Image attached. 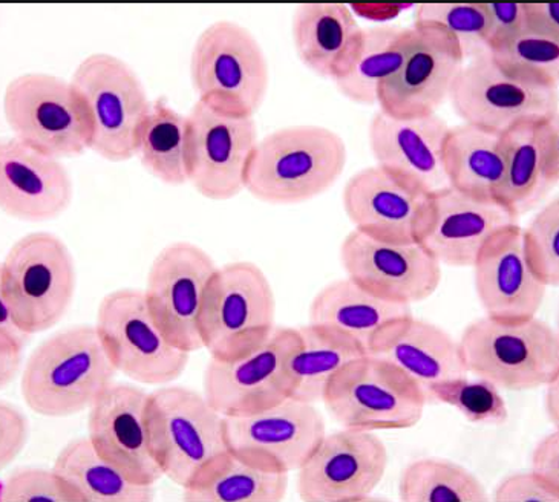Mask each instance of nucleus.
I'll list each match as a JSON object with an SVG mask.
<instances>
[{
    "instance_id": "obj_1",
    "label": "nucleus",
    "mask_w": 559,
    "mask_h": 502,
    "mask_svg": "<svg viewBox=\"0 0 559 502\" xmlns=\"http://www.w3.org/2000/svg\"><path fill=\"white\" fill-rule=\"evenodd\" d=\"M117 374L95 325L71 326L34 349L22 374L21 393L39 416H78L116 383Z\"/></svg>"
},
{
    "instance_id": "obj_2",
    "label": "nucleus",
    "mask_w": 559,
    "mask_h": 502,
    "mask_svg": "<svg viewBox=\"0 0 559 502\" xmlns=\"http://www.w3.org/2000/svg\"><path fill=\"white\" fill-rule=\"evenodd\" d=\"M347 165L344 139L323 125L277 129L258 142L246 190L267 204H300L322 195Z\"/></svg>"
},
{
    "instance_id": "obj_3",
    "label": "nucleus",
    "mask_w": 559,
    "mask_h": 502,
    "mask_svg": "<svg viewBox=\"0 0 559 502\" xmlns=\"http://www.w3.org/2000/svg\"><path fill=\"white\" fill-rule=\"evenodd\" d=\"M467 374L498 390L531 391L559 379V338L538 318L478 319L459 340Z\"/></svg>"
},
{
    "instance_id": "obj_4",
    "label": "nucleus",
    "mask_w": 559,
    "mask_h": 502,
    "mask_svg": "<svg viewBox=\"0 0 559 502\" xmlns=\"http://www.w3.org/2000/svg\"><path fill=\"white\" fill-rule=\"evenodd\" d=\"M150 431L163 475L181 489L229 452L224 417L189 387L166 385L150 394Z\"/></svg>"
},
{
    "instance_id": "obj_5",
    "label": "nucleus",
    "mask_w": 559,
    "mask_h": 502,
    "mask_svg": "<svg viewBox=\"0 0 559 502\" xmlns=\"http://www.w3.org/2000/svg\"><path fill=\"white\" fill-rule=\"evenodd\" d=\"M198 100L239 117H254L269 93V62L245 26L218 21L198 37L190 57Z\"/></svg>"
},
{
    "instance_id": "obj_6",
    "label": "nucleus",
    "mask_w": 559,
    "mask_h": 502,
    "mask_svg": "<svg viewBox=\"0 0 559 502\" xmlns=\"http://www.w3.org/2000/svg\"><path fill=\"white\" fill-rule=\"evenodd\" d=\"M276 326L272 284L252 262L218 267L205 291L200 333L213 359H235L252 351Z\"/></svg>"
},
{
    "instance_id": "obj_7",
    "label": "nucleus",
    "mask_w": 559,
    "mask_h": 502,
    "mask_svg": "<svg viewBox=\"0 0 559 502\" xmlns=\"http://www.w3.org/2000/svg\"><path fill=\"white\" fill-rule=\"evenodd\" d=\"M75 292V267L62 239L37 231L19 239L0 267V299L29 334L62 321Z\"/></svg>"
},
{
    "instance_id": "obj_8",
    "label": "nucleus",
    "mask_w": 559,
    "mask_h": 502,
    "mask_svg": "<svg viewBox=\"0 0 559 502\" xmlns=\"http://www.w3.org/2000/svg\"><path fill=\"white\" fill-rule=\"evenodd\" d=\"M3 116L13 136L49 157L74 158L91 150L93 121L71 80L19 75L3 94Z\"/></svg>"
},
{
    "instance_id": "obj_9",
    "label": "nucleus",
    "mask_w": 559,
    "mask_h": 502,
    "mask_svg": "<svg viewBox=\"0 0 559 502\" xmlns=\"http://www.w3.org/2000/svg\"><path fill=\"white\" fill-rule=\"evenodd\" d=\"M322 402L342 428L376 432L414 428L429 398L401 369L367 354L334 376Z\"/></svg>"
},
{
    "instance_id": "obj_10",
    "label": "nucleus",
    "mask_w": 559,
    "mask_h": 502,
    "mask_svg": "<svg viewBox=\"0 0 559 502\" xmlns=\"http://www.w3.org/2000/svg\"><path fill=\"white\" fill-rule=\"evenodd\" d=\"M82 95L91 121V150L110 163L136 157L140 132L152 101L136 72L117 56H87L71 79Z\"/></svg>"
},
{
    "instance_id": "obj_11",
    "label": "nucleus",
    "mask_w": 559,
    "mask_h": 502,
    "mask_svg": "<svg viewBox=\"0 0 559 502\" xmlns=\"http://www.w3.org/2000/svg\"><path fill=\"white\" fill-rule=\"evenodd\" d=\"M95 328L117 372L136 383L170 385L188 368L190 354L167 340L142 290L109 292L98 306Z\"/></svg>"
},
{
    "instance_id": "obj_12",
    "label": "nucleus",
    "mask_w": 559,
    "mask_h": 502,
    "mask_svg": "<svg viewBox=\"0 0 559 502\" xmlns=\"http://www.w3.org/2000/svg\"><path fill=\"white\" fill-rule=\"evenodd\" d=\"M189 182L212 201L246 190L247 170L257 150L254 117L231 116L198 100L188 116Z\"/></svg>"
},
{
    "instance_id": "obj_13",
    "label": "nucleus",
    "mask_w": 559,
    "mask_h": 502,
    "mask_svg": "<svg viewBox=\"0 0 559 502\" xmlns=\"http://www.w3.org/2000/svg\"><path fill=\"white\" fill-rule=\"evenodd\" d=\"M215 262L195 243L178 241L159 251L147 276L146 298L158 328L182 351L203 349L200 319Z\"/></svg>"
},
{
    "instance_id": "obj_14",
    "label": "nucleus",
    "mask_w": 559,
    "mask_h": 502,
    "mask_svg": "<svg viewBox=\"0 0 559 502\" xmlns=\"http://www.w3.org/2000/svg\"><path fill=\"white\" fill-rule=\"evenodd\" d=\"M450 100L465 123L498 134L523 121L558 116V89L513 77L489 52L463 64Z\"/></svg>"
},
{
    "instance_id": "obj_15",
    "label": "nucleus",
    "mask_w": 559,
    "mask_h": 502,
    "mask_svg": "<svg viewBox=\"0 0 559 502\" xmlns=\"http://www.w3.org/2000/svg\"><path fill=\"white\" fill-rule=\"evenodd\" d=\"M227 446L249 462L277 471H298L326 433L325 420L313 403L285 401L269 408L224 417Z\"/></svg>"
},
{
    "instance_id": "obj_16",
    "label": "nucleus",
    "mask_w": 559,
    "mask_h": 502,
    "mask_svg": "<svg viewBox=\"0 0 559 502\" xmlns=\"http://www.w3.org/2000/svg\"><path fill=\"white\" fill-rule=\"evenodd\" d=\"M388 463V449L374 432L349 428L326 432L298 470L299 498L306 502L367 501L385 477Z\"/></svg>"
},
{
    "instance_id": "obj_17",
    "label": "nucleus",
    "mask_w": 559,
    "mask_h": 502,
    "mask_svg": "<svg viewBox=\"0 0 559 502\" xmlns=\"http://www.w3.org/2000/svg\"><path fill=\"white\" fill-rule=\"evenodd\" d=\"M298 330L276 328L260 346L235 359H213L204 372V397L223 417L246 416L290 397L288 354Z\"/></svg>"
},
{
    "instance_id": "obj_18",
    "label": "nucleus",
    "mask_w": 559,
    "mask_h": 502,
    "mask_svg": "<svg viewBox=\"0 0 559 502\" xmlns=\"http://www.w3.org/2000/svg\"><path fill=\"white\" fill-rule=\"evenodd\" d=\"M465 64L457 40L439 26H411L408 51L401 70L379 94L380 110L394 117H425L450 98Z\"/></svg>"
},
{
    "instance_id": "obj_19",
    "label": "nucleus",
    "mask_w": 559,
    "mask_h": 502,
    "mask_svg": "<svg viewBox=\"0 0 559 502\" xmlns=\"http://www.w3.org/2000/svg\"><path fill=\"white\" fill-rule=\"evenodd\" d=\"M349 279L395 302H424L441 283V265L418 242H391L353 230L341 247Z\"/></svg>"
},
{
    "instance_id": "obj_20",
    "label": "nucleus",
    "mask_w": 559,
    "mask_h": 502,
    "mask_svg": "<svg viewBox=\"0 0 559 502\" xmlns=\"http://www.w3.org/2000/svg\"><path fill=\"white\" fill-rule=\"evenodd\" d=\"M87 439L103 458L132 481L155 486L165 477L155 459L150 431V394L114 383L91 406Z\"/></svg>"
},
{
    "instance_id": "obj_21",
    "label": "nucleus",
    "mask_w": 559,
    "mask_h": 502,
    "mask_svg": "<svg viewBox=\"0 0 559 502\" xmlns=\"http://www.w3.org/2000/svg\"><path fill=\"white\" fill-rule=\"evenodd\" d=\"M515 223L496 201L478 200L448 188L429 195L417 242L440 265L474 267L493 236Z\"/></svg>"
},
{
    "instance_id": "obj_22",
    "label": "nucleus",
    "mask_w": 559,
    "mask_h": 502,
    "mask_svg": "<svg viewBox=\"0 0 559 502\" xmlns=\"http://www.w3.org/2000/svg\"><path fill=\"white\" fill-rule=\"evenodd\" d=\"M450 128L437 113L394 117L379 110L368 131L372 157L388 172L433 195L451 188L444 166Z\"/></svg>"
},
{
    "instance_id": "obj_23",
    "label": "nucleus",
    "mask_w": 559,
    "mask_h": 502,
    "mask_svg": "<svg viewBox=\"0 0 559 502\" xmlns=\"http://www.w3.org/2000/svg\"><path fill=\"white\" fill-rule=\"evenodd\" d=\"M342 203L355 230L391 242H417L429 195L376 165L349 178Z\"/></svg>"
},
{
    "instance_id": "obj_24",
    "label": "nucleus",
    "mask_w": 559,
    "mask_h": 502,
    "mask_svg": "<svg viewBox=\"0 0 559 502\" xmlns=\"http://www.w3.org/2000/svg\"><path fill=\"white\" fill-rule=\"evenodd\" d=\"M74 186L59 158L22 143L16 136L0 143V205L22 220L55 219L72 203Z\"/></svg>"
},
{
    "instance_id": "obj_25",
    "label": "nucleus",
    "mask_w": 559,
    "mask_h": 502,
    "mask_svg": "<svg viewBox=\"0 0 559 502\" xmlns=\"http://www.w3.org/2000/svg\"><path fill=\"white\" fill-rule=\"evenodd\" d=\"M473 268L475 291L489 318L528 319L542 310L549 287L528 264L519 224L493 236Z\"/></svg>"
},
{
    "instance_id": "obj_26",
    "label": "nucleus",
    "mask_w": 559,
    "mask_h": 502,
    "mask_svg": "<svg viewBox=\"0 0 559 502\" xmlns=\"http://www.w3.org/2000/svg\"><path fill=\"white\" fill-rule=\"evenodd\" d=\"M503 135L506 174L498 204L519 219L542 203L558 182V116L523 121Z\"/></svg>"
},
{
    "instance_id": "obj_27",
    "label": "nucleus",
    "mask_w": 559,
    "mask_h": 502,
    "mask_svg": "<svg viewBox=\"0 0 559 502\" xmlns=\"http://www.w3.org/2000/svg\"><path fill=\"white\" fill-rule=\"evenodd\" d=\"M411 315V306L382 298L349 277L326 285L310 307L311 325L344 337L365 354Z\"/></svg>"
},
{
    "instance_id": "obj_28",
    "label": "nucleus",
    "mask_w": 559,
    "mask_h": 502,
    "mask_svg": "<svg viewBox=\"0 0 559 502\" xmlns=\"http://www.w3.org/2000/svg\"><path fill=\"white\" fill-rule=\"evenodd\" d=\"M362 32L355 13L342 3H306L293 16V45L300 62L333 82L347 71Z\"/></svg>"
},
{
    "instance_id": "obj_29",
    "label": "nucleus",
    "mask_w": 559,
    "mask_h": 502,
    "mask_svg": "<svg viewBox=\"0 0 559 502\" xmlns=\"http://www.w3.org/2000/svg\"><path fill=\"white\" fill-rule=\"evenodd\" d=\"M371 356L394 364L425 391L467 375L459 342L440 326L414 315L388 331Z\"/></svg>"
},
{
    "instance_id": "obj_30",
    "label": "nucleus",
    "mask_w": 559,
    "mask_h": 502,
    "mask_svg": "<svg viewBox=\"0 0 559 502\" xmlns=\"http://www.w3.org/2000/svg\"><path fill=\"white\" fill-rule=\"evenodd\" d=\"M444 166L452 189L498 203L506 174L504 135L467 123L450 128Z\"/></svg>"
},
{
    "instance_id": "obj_31",
    "label": "nucleus",
    "mask_w": 559,
    "mask_h": 502,
    "mask_svg": "<svg viewBox=\"0 0 559 502\" xmlns=\"http://www.w3.org/2000/svg\"><path fill=\"white\" fill-rule=\"evenodd\" d=\"M298 330V340L285 363L288 394L296 401H323L334 376L360 357L367 356L352 342L308 323Z\"/></svg>"
},
{
    "instance_id": "obj_32",
    "label": "nucleus",
    "mask_w": 559,
    "mask_h": 502,
    "mask_svg": "<svg viewBox=\"0 0 559 502\" xmlns=\"http://www.w3.org/2000/svg\"><path fill=\"white\" fill-rule=\"evenodd\" d=\"M409 39L411 28H364L347 71L334 80L340 93L357 105H379L380 89L401 70Z\"/></svg>"
},
{
    "instance_id": "obj_33",
    "label": "nucleus",
    "mask_w": 559,
    "mask_h": 502,
    "mask_svg": "<svg viewBox=\"0 0 559 502\" xmlns=\"http://www.w3.org/2000/svg\"><path fill=\"white\" fill-rule=\"evenodd\" d=\"M79 494L82 502H151L154 486L132 481L112 463L103 458L87 439L72 440L62 449L52 467Z\"/></svg>"
},
{
    "instance_id": "obj_34",
    "label": "nucleus",
    "mask_w": 559,
    "mask_h": 502,
    "mask_svg": "<svg viewBox=\"0 0 559 502\" xmlns=\"http://www.w3.org/2000/svg\"><path fill=\"white\" fill-rule=\"evenodd\" d=\"M288 475L227 452L203 477L182 489L189 502H280L288 492Z\"/></svg>"
},
{
    "instance_id": "obj_35",
    "label": "nucleus",
    "mask_w": 559,
    "mask_h": 502,
    "mask_svg": "<svg viewBox=\"0 0 559 502\" xmlns=\"http://www.w3.org/2000/svg\"><path fill=\"white\" fill-rule=\"evenodd\" d=\"M188 144V116H181L165 100L152 101L136 150L144 169L165 184H186L189 182Z\"/></svg>"
},
{
    "instance_id": "obj_36",
    "label": "nucleus",
    "mask_w": 559,
    "mask_h": 502,
    "mask_svg": "<svg viewBox=\"0 0 559 502\" xmlns=\"http://www.w3.org/2000/svg\"><path fill=\"white\" fill-rule=\"evenodd\" d=\"M399 497L405 502H485L480 479L448 459L424 458L403 470Z\"/></svg>"
},
{
    "instance_id": "obj_37",
    "label": "nucleus",
    "mask_w": 559,
    "mask_h": 502,
    "mask_svg": "<svg viewBox=\"0 0 559 502\" xmlns=\"http://www.w3.org/2000/svg\"><path fill=\"white\" fill-rule=\"evenodd\" d=\"M489 55L513 77L558 89L559 39L524 29L519 36L490 49Z\"/></svg>"
},
{
    "instance_id": "obj_38",
    "label": "nucleus",
    "mask_w": 559,
    "mask_h": 502,
    "mask_svg": "<svg viewBox=\"0 0 559 502\" xmlns=\"http://www.w3.org/2000/svg\"><path fill=\"white\" fill-rule=\"evenodd\" d=\"M416 24L433 25L457 40L467 60L488 55L489 17L485 3H425L418 5Z\"/></svg>"
},
{
    "instance_id": "obj_39",
    "label": "nucleus",
    "mask_w": 559,
    "mask_h": 502,
    "mask_svg": "<svg viewBox=\"0 0 559 502\" xmlns=\"http://www.w3.org/2000/svg\"><path fill=\"white\" fill-rule=\"evenodd\" d=\"M429 401L443 403L457 409L467 421L475 425H504L508 421V405L501 390L493 383L477 376L448 380L426 390Z\"/></svg>"
},
{
    "instance_id": "obj_40",
    "label": "nucleus",
    "mask_w": 559,
    "mask_h": 502,
    "mask_svg": "<svg viewBox=\"0 0 559 502\" xmlns=\"http://www.w3.org/2000/svg\"><path fill=\"white\" fill-rule=\"evenodd\" d=\"M524 250L535 275L547 287L559 284V200L554 198L523 230Z\"/></svg>"
},
{
    "instance_id": "obj_41",
    "label": "nucleus",
    "mask_w": 559,
    "mask_h": 502,
    "mask_svg": "<svg viewBox=\"0 0 559 502\" xmlns=\"http://www.w3.org/2000/svg\"><path fill=\"white\" fill-rule=\"evenodd\" d=\"M0 502H82L55 469H21L0 479Z\"/></svg>"
},
{
    "instance_id": "obj_42",
    "label": "nucleus",
    "mask_w": 559,
    "mask_h": 502,
    "mask_svg": "<svg viewBox=\"0 0 559 502\" xmlns=\"http://www.w3.org/2000/svg\"><path fill=\"white\" fill-rule=\"evenodd\" d=\"M33 334L11 313L9 303L0 299V386L13 383L24 364V354Z\"/></svg>"
},
{
    "instance_id": "obj_43",
    "label": "nucleus",
    "mask_w": 559,
    "mask_h": 502,
    "mask_svg": "<svg viewBox=\"0 0 559 502\" xmlns=\"http://www.w3.org/2000/svg\"><path fill=\"white\" fill-rule=\"evenodd\" d=\"M497 502H559V487L539 478L534 471H520L506 477L498 485Z\"/></svg>"
},
{
    "instance_id": "obj_44",
    "label": "nucleus",
    "mask_w": 559,
    "mask_h": 502,
    "mask_svg": "<svg viewBox=\"0 0 559 502\" xmlns=\"http://www.w3.org/2000/svg\"><path fill=\"white\" fill-rule=\"evenodd\" d=\"M29 437L25 414L11 403H0V467L5 469L24 452Z\"/></svg>"
},
{
    "instance_id": "obj_45",
    "label": "nucleus",
    "mask_w": 559,
    "mask_h": 502,
    "mask_svg": "<svg viewBox=\"0 0 559 502\" xmlns=\"http://www.w3.org/2000/svg\"><path fill=\"white\" fill-rule=\"evenodd\" d=\"M489 17V51L526 29L524 3H485Z\"/></svg>"
},
{
    "instance_id": "obj_46",
    "label": "nucleus",
    "mask_w": 559,
    "mask_h": 502,
    "mask_svg": "<svg viewBox=\"0 0 559 502\" xmlns=\"http://www.w3.org/2000/svg\"><path fill=\"white\" fill-rule=\"evenodd\" d=\"M531 470L559 487V431L547 433L532 452Z\"/></svg>"
},
{
    "instance_id": "obj_47",
    "label": "nucleus",
    "mask_w": 559,
    "mask_h": 502,
    "mask_svg": "<svg viewBox=\"0 0 559 502\" xmlns=\"http://www.w3.org/2000/svg\"><path fill=\"white\" fill-rule=\"evenodd\" d=\"M527 32L559 39V3H524Z\"/></svg>"
},
{
    "instance_id": "obj_48",
    "label": "nucleus",
    "mask_w": 559,
    "mask_h": 502,
    "mask_svg": "<svg viewBox=\"0 0 559 502\" xmlns=\"http://www.w3.org/2000/svg\"><path fill=\"white\" fill-rule=\"evenodd\" d=\"M546 387V395H544V409H546V416L549 418L555 429H558L559 425V379L550 382Z\"/></svg>"
}]
</instances>
